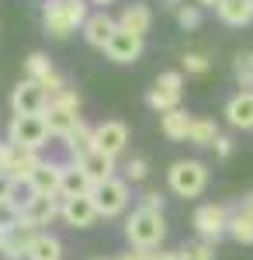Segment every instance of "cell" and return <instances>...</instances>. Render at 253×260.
<instances>
[{"label": "cell", "mask_w": 253, "mask_h": 260, "mask_svg": "<svg viewBox=\"0 0 253 260\" xmlns=\"http://www.w3.org/2000/svg\"><path fill=\"white\" fill-rule=\"evenodd\" d=\"M149 174V163L142 160V156H132V160L125 163V180H142Z\"/></svg>", "instance_id": "cell-33"}, {"label": "cell", "mask_w": 253, "mask_h": 260, "mask_svg": "<svg viewBox=\"0 0 253 260\" xmlns=\"http://www.w3.org/2000/svg\"><path fill=\"white\" fill-rule=\"evenodd\" d=\"M184 70H187V73H208V59H205L201 52H187V56H184Z\"/></svg>", "instance_id": "cell-34"}, {"label": "cell", "mask_w": 253, "mask_h": 260, "mask_svg": "<svg viewBox=\"0 0 253 260\" xmlns=\"http://www.w3.org/2000/svg\"><path fill=\"white\" fill-rule=\"evenodd\" d=\"M24 66H28V80H35V83H45L52 73H56V66L49 62L45 52H31V56L24 59Z\"/></svg>", "instance_id": "cell-28"}, {"label": "cell", "mask_w": 253, "mask_h": 260, "mask_svg": "<svg viewBox=\"0 0 253 260\" xmlns=\"http://www.w3.org/2000/svg\"><path fill=\"white\" fill-rule=\"evenodd\" d=\"M239 212H246V215H253V191L243 198V205H239Z\"/></svg>", "instance_id": "cell-41"}, {"label": "cell", "mask_w": 253, "mask_h": 260, "mask_svg": "<svg viewBox=\"0 0 253 260\" xmlns=\"http://www.w3.org/2000/svg\"><path fill=\"white\" fill-rule=\"evenodd\" d=\"M59 215H62L66 225H73V229H87V225H94V219H98V208H94L90 198H62Z\"/></svg>", "instance_id": "cell-14"}, {"label": "cell", "mask_w": 253, "mask_h": 260, "mask_svg": "<svg viewBox=\"0 0 253 260\" xmlns=\"http://www.w3.org/2000/svg\"><path fill=\"white\" fill-rule=\"evenodd\" d=\"M28 260H62V243L52 233H35L28 246Z\"/></svg>", "instance_id": "cell-23"}, {"label": "cell", "mask_w": 253, "mask_h": 260, "mask_svg": "<svg viewBox=\"0 0 253 260\" xmlns=\"http://www.w3.org/2000/svg\"><path fill=\"white\" fill-rule=\"evenodd\" d=\"M177 21H180V28H187V31L198 28V24H201V7H198V4H180V7H177Z\"/></svg>", "instance_id": "cell-32"}, {"label": "cell", "mask_w": 253, "mask_h": 260, "mask_svg": "<svg viewBox=\"0 0 253 260\" xmlns=\"http://www.w3.org/2000/svg\"><path fill=\"white\" fill-rule=\"evenodd\" d=\"M39 153L35 149H21V146H11V153H7V177L14 180V184H28L31 174L39 170Z\"/></svg>", "instance_id": "cell-12"}, {"label": "cell", "mask_w": 253, "mask_h": 260, "mask_svg": "<svg viewBox=\"0 0 253 260\" xmlns=\"http://www.w3.org/2000/svg\"><path fill=\"white\" fill-rule=\"evenodd\" d=\"M11 191H14V180L7 177V174H0V201L11 198Z\"/></svg>", "instance_id": "cell-37"}, {"label": "cell", "mask_w": 253, "mask_h": 260, "mask_svg": "<svg viewBox=\"0 0 253 260\" xmlns=\"http://www.w3.org/2000/svg\"><path fill=\"white\" fill-rule=\"evenodd\" d=\"M142 208H149V212H163V194H160V191H146V194H142Z\"/></svg>", "instance_id": "cell-35"}, {"label": "cell", "mask_w": 253, "mask_h": 260, "mask_svg": "<svg viewBox=\"0 0 253 260\" xmlns=\"http://www.w3.org/2000/svg\"><path fill=\"white\" fill-rule=\"evenodd\" d=\"M21 225V205L14 198H4L0 201V233H11Z\"/></svg>", "instance_id": "cell-30"}, {"label": "cell", "mask_w": 253, "mask_h": 260, "mask_svg": "<svg viewBox=\"0 0 253 260\" xmlns=\"http://www.w3.org/2000/svg\"><path fill=\"white\" fill-rule=\"evenodd\" d=\"M42 118H45V125H49V136L66 139V136H70V132L80 125V94L66 87L59 98H52L49 104H45Z\"/></svg>", "instance_id": "cell-3"}, {"label": "cell", "mask_w": 253, "mask_h": 260, "mask_svg": "<svg viewBox=\"0 0 253 260\" xmlns=\"http://www.w3.org/2000/svg\"><path fill=\"white\" fill-rule=\"evenodd\" d=\"M94 260H104V257H94Z\"/></svg>", "instance_id": "cell-46"}, {"label": "cell", "mask_w": 253, "mask_h": 260, "mask_svg": "<svg viewBox=\"0 0 253 260\" xmlns=\"http://www.w3.org/2000/svg\"><path fill=\"white\" fill-rule=\"evenodd\" d=\"M167 177H170V191L174 194L198 198L205 191V184H208V170H205V163H198V160H177Z\"/></svg>", "instance_id": "cell-4"}, {"label": "cell", "mask_w": 253, "mask_h": 260, "mask_svg": "<svg viewBox=\"0 0 253 260\" xmlns=\"http://www.w3.org/2000/svg\"><path fill=\"white\" fill-rule=\"evenodd\" d=\"M90 201H94L98 215H104V219L125 212V205H129V180L125 177H108V180H101V184H94Z\"/></svg>", "instance_id": "cell-6"}, {"label": "cell", "mask_w": 253, "mask_h": 260, "mask_svg": "<svg viewBox=\"0 0 253 260\" xmlns=\"http://www.w3.org/2000/svg\"><path fill=\"white\" fill-rule=\"evenodd\" d=\"M77 167L87 174V177L94 180V184H101V180H108V177H115V156H104L101 149H90L87 156H80Z\"/></svg>", "instance_id": "cell-18"}, {"label": "cell", "mask_w": 253, "mask_h": 260, "mask_svg": "<svg viewBox=\"0 0 253 260\" xmlns=\"http://www.w3.org/2000/svg\"><path fill=\"white\" fill-rule=\"evenodd\" d=\"M35 240V229H28V225H18V229H11V233H4V243H0V257L7 260H24L28 257V246Z\"/></svg>", "instance_id": "cell-17"}, {"label": "cell", "mask_w": 253, "mask_h": 260, "mask_svg": "<svg viewBox=\"0 0 253 260\" xmlns=\"http://www.w3.org/2000/svg\"><path fill=\"white\" fill-rule=\"evenodd\" d=\"M104 52H108L111 62H136L139 56H142V39L132 35V31H121V28H118L115 35H111V42L104 45Z\"/></svg>", "instance_id": "cell-11"}, {"label": "cell", "mask_w": 253, "mask_h": 260, "mask_svg": "<svg viewBox=\"0 0 253 260\" xmlns=\"http://www.w3.org/2000/svg\"><path fill=\"white\" fill-rule=\"evenodd\" d=\"M215 153H218V156H229V153H233V139L218 136V139H215Z\"/></svg>", "instance_id": "cell-36"}, {"label": "cell", "mask_w": 253, "mask_h": 260, "mask_svg": "<svg viewBox=\"0 0 253 260\" xmlns=\"http://www.w3.org/2000/svg\"><path fill=\"white\" fill-rule=\"evenodd\" d=\"M45 104H49V94H45V87L35 83V80H21L18 87H14V94H11L14 115H42Z\"/></svg>", "instance_id": "cell-9"}, {"label": "cell", "mask_w": 253, "mask_h": 260, "mask_svg": "<svg viewBox=\"0 0 253 260\" xmlns=\"http://www.w3.org/2000/svg\"><path fill=\"white\" fill-rule=\"evenodd\" d=\"M66 149H70V153H73V163H77L80 156H87V153H90V149H94V128H90V125H83V121H80L77 128H73V132H70V136H66Z\"/></svg>", "instance_id": "cell-25"}, {"label": "cell", "mask_w": 253, "mask_h": 260, "mask_svg": "<svg viewBox=\"0 0 253 260\" xmlns=\"http://www.w3.org/2000/svg\"><path fill=\"white\" fill-rule=\"evenodd\" d=\"M177 253H180V260H215V243L195 240V243H187L184 250H177Z\"/></svg>", "instance_id": "cell-31"}, {"label": "cell", "mask_w": 253, "mask_h": 260, "mask_svg": "<svg viewBox=\"0 0 253 260\" xmlns=\"http://www.w3.org/2000/svg\"><path fill=\"white\" fill-rule=\"evenodd\" d=\"M198 7H218V0H198Z\"/></svg>", "instance_id": "cell-42"}, {"label": "cell", "mask_w": 253, "mask_h": 260, "mask_svg": "<svg viewBox=\"0 0 253 260\" xmlns=\"http://www.w3.org/2000/svg\"><path fill=\"white\" fill-rule=\"evenodd\" d=\"M149 260H180V253H167V250H160V253H149Z\"/></svg>", "instance_id": "cell-40"}, {"label": "cell", "mask_w": 253, "mask_h": 260, "mask_svg": "<svg viewBox=\"0 0 253 260\" xmlns=\"http://www.w3.org/2000/svg\"><path fill=\"white\" fill-rule=\"evenodd\" d=\"M149 24H153V11H149L146 4H129V7L121 11V18H118V28H121V31H132L139 39L149 31Z\"/></svg>", "instance_id": "cell-19"}, {"label": "cell", "mask_w": 253, "mask_h": 260, "mask_svg": "<svg viewBox=\"0 0 253 260\" xmlns=\"http://www.w3.org/2000/svg\"><path fill=\"white\" fill-rule=\"evenodd\" d=\"M195 229H198V236L201 240H208V243H215L222 233H226V225H229V212L222 208V205H198L195 208Z\"/></svg>", "instance_id": "cell-7"}, {"label": "cell", "mask_w": 253, "mask_h": 260, "mask_svg": "<svg viewBox=\"0 0 253 260\" xmlns=\"http://www.w3.org/2000/svg\"><path fill=\"white\" fill-rule=\"evenodd\" d=\"M94 4H104V7H108V4H115V0H94Z\"/></svg>", "instance_id": "cell-44"}, {"label": "cell", "mask_w": 253, "mask_h": 260, "mask_svg": "<svg viewBox=\"0 0 253 260\" xmlns=\"http://www.w3.org/2000/svg\"><path fill=\"white\" fill-rule=\"evenodd\" d=\"M49 139V125L42 115H14L11 118V128H7V142L11 146H21V149H35L45 146Z\"/></svg>", "instance_id": "cell-5"}, {"label": "cell", "mask_w": 253, "mask_h": 260, "mask_svg": "<svg viewBox=\"0 0 253 260\" xmlns=\"http://www.w3.org/2000/svg\"><path fill=\"white\" fill-rule=\"evenodd\" d=\"M125 236L136 250H146L153 253L156 246L167 236V222H163V212H149V208H136L129 222H125Z\"/></svg>", "instance_id": "cell-1"}, {"label": "cell", "mask_w": 253, "mask_h": 260, "mask_svg": "<svg viewBox=\"0 0 253 260\" xmlns=\"http://www.w3.org/2000/svg\"><path fill=\"white\" fill-rule=\"evenodd\" d=\"M94 191V180L80 170L77 163L73 167H62V177H59V198H90Z\"/></svg>", "instance_id": "cell-16"}, {"label": "cell", "mask_w": 253, "mask_h": 260, "mask_svg": "<svg viewBox=\"0 0 253 260\" xmlns=\"http://www.w3.org/2000/svg\"><path fill=\"white\" fill-rule=\"evenodd\" d=\"M167 7H174V11H177V7H180V0H167Z\"/></svg>", "instance_id": "cell-43"}, {"label": "cell", "mask_w": 253, "mask_h": 260, "mask_svg": "<svg viewBox=\"0 0 253 260\" xmlns=\"http://www.w3.org/2000/svg\"><path fill=\"white\" fill-rule=\"evenodd\" d=\"M226 233H229L236 243H253V215H246V212H236V215H229Z\"/></svg>", "instance_id": "cell-29"}, {"label": "cell", "mask_w": 253, "mask_h": 260, "mask_svg": "<svg viewBox=\"0 0 253 260\" xmlns=\"http://www.w3.org/2000/svg\"><path fill=\"white\" fill-rule=\"evenodd\" d=\"M180 94H184V90H174V87H160V83H153V87H149V94H146V104H149L153 111H160V115H167V111H177V108H180Z\"/></svg>", "instance_id": "cell-24"}, {"label": "cell", "mask_w": 253, "mask_h": 260, "mask_svg": "<svg viewBox=\"0 0 253 260\" xmlns=\"http://www.w3.org/2000/svg\"><path fill=\"white\" fill-rule=\"evenodd\" d=\"M215 11H218V18L226 24L239 28V24H250L253 21V0H218Z\"/></svg>", "instance_id": "cell-21"}, {"label": "cell", "mask_w": 253, "mask_h": 260, "mask_svg": "<svg viewBox=\"0 0 253 260\" xmlns=\"http://www.w3.org/2000/svg\"><path fill=\"white\" fill-rule=\"evenodd\" d=\"M191 115L184 111V108H177V111H167V115H160V128H163V136L167 139H174V142H180V139H187V132H191Z\"/></svg>", "instance_id": "cell-22"}, {"label": "cell", "mask_w": 253, "mask_h": 260, "mask_svg": "<svg viewBox=\"0 0 253 260\" xmlns=\"http://www.w3.org/2000/svg\"><path fill=\"white\" fill-rule=\"evenodd\" d=\"M59 208H62V198H42V194H31V198L21 205V225H28V229L39 233V225H49V222L59 215Z\"/></svg>", "instance_id": "cell-8"}, {"label": "cell", "mask_w": 253, "mask_h": 260, "mask_svg": "<svg viewBox=\"0 0 253 260\" xmlns=\"http://www.w3.org/2000/svg\"><path fill=\"white\" fill-rule=\"evenodd\" d=\"M233 73H236V80H239V87H243V90H253V49L236 52Z\"/></svg>", "instance_id": "cell-27"}, {"label": "cell", "mask_w": 253, "mask_h": 260, "mask_svg": "<svg viewBox=\"0 0 253 260\" xmlns=\"http://www.w3.org/2000/svg\"><path fill=\"white\" fill-rule=\"evenodd\" d=\"M115 260H149V253H146V250H129V253H121V257H115Z\"/></svg>", "instance_id": "cell-38"}, {"label": "cell", "mask_w": 253, "mask_h": 260, "mask_svg": "<svg viewBox=\"0 0 253 260\" xmlns=\"http://www.w3.org/2000/svg\"><path fill=\"white\" fill-rule=\"evenodd\" d=\"M7 153H11V142H0V174H7Z\"/></svg>", "instance_id": "cell-39"}, {"label": "cell", "mask_w": 253, "mask_h": 260, "mask_svg": "<svg viewBox=\"0 0 253 260\" xmlns=\"http://www.w3.org/2000/svg\"><path fill=\"white\" fill-rule=\"evenodd\" d=\"M118 31V21L108 14V11H98V14H87V21H83V39L90 42L94 49H104L108 42H111V35Z\"/></svg>", "instance_id": "cell-13"}, {"label": "cell", "mask_w": 253, "mask_h": 260, "mask_svg": "<svg viewBox=\"0 0 253 260\" xmlns=\"http://www.w3.org/2000/svg\"><path fill=\"white\" fill-rule=\"evenodd\" d=\"M226 118L236 128H253V90H239L229 104H226Z\"/></svg>", "instance_id": "cell-20"}, {"label": "cell", "mask_w": 253, "mask_h": 260, "mask_svg": "<svg viewBox=\"0 0 253 260\" xmlns=\"http://www.w3.org/2000/svg\"><path fill=\"white\" fill-rule=\"evenodd\" d=\"M45 31L52 39H70L87 21V0H52L45 4Z\"/></svg>", "instance_id": "cell-2"}, {"label": "cell", "mask_w": 253, "mask_h": 260, "mask_svg": "<svg viewBox=\"0 0 253 260\" xmlns=\"http://www.w3.org/2000/svg\"><path fill=\"white\" fill-rule=\"evenodd\" d=\"M59 177H62V167L42 160L28 180V187H31V194H42V198H59Z\"/></svg>", "instance_id": "cell-15"}, {"label": "cell", "mask_w": 253, "mask_h": 260, "mask_svg": "<svg viewBox=\"0 0 253 260\" xmlns=\"http://www.w3.org/2000/svg\"><path fill=\"white\" fill-rule=\"evenodd\" d=\"M218 139V125L212 118H195L191 121V132H187V142H195V146H215Z\"/></svg>", "instance_id": "cell-26"}, {"label": "cell", "mask_w": 253, "mask_h": 260, "mask_svg": "<svg viewBox=\"0 0 253 260\" xmlns=\"http://www.w3.org/2000/svg\"><path fill=\"white\" fill-rule=\"evenodd\" d=\"M0 243H4V233H0Z\"/></svg>", "instance_id": "cell-45"}, {"label": "cell", "mask_w": 253, "mask_h": 260, "mask_svg": "<svg viewBox=\"0 0 253 260\" xmlns=\"http://www.w3.org/2000/svg\"><path fill=\"white\" fill-rule=\"evenodd\" d=\"M129 146V125L125 121H101L94 128V149H101L104 156H118Z\"/></svg>", "instance_id": "cell-10"}]
</instances>
